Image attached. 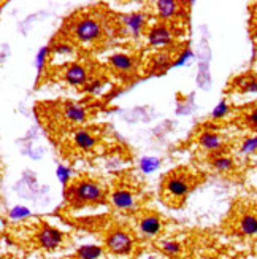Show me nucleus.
I'll list each match as a JSON object with an SVG mask.
<instances>
[{
  "label": "nucleus",
  "mask_w": 257,
  "mask_h": 259,
  "mask_svg": "<svg viewBox=\"0 0 257 259\" xmlns=\"http://www.w3.org/2000/svg\"><path fill=\"white\" fill-rule=\"evenodd\" d=\"M64 196L65 200L75 208L102 204L105 199L104 188L89 178H80L72 185H69L64 191Z\"/></svg>",
  "instance_id": "obj_1"
},
{
  "label": "nucleus",
  "mask_w": 257,
  "mask_h": 259,
  "mask_svg": "<svg viewBox=\"0 0 257 259\" xmlns=\"http://www.w3.org/2000/svg\"><path fill=\"white\" fill-rule=\"evenodd\" d=\"M194 185L195 178L192 174H189L187 168H178L170 172L162 182V194L165 202L170 205H180L191 193Z\"/></svg>",
  "instance_id": "obj_2"
},
{
  "label": "nucleus",
  "mask_w": 257,
  "mask_h": 259,
  "mask_svg": "<svg viewBox=\"0 0 257 259\" xmlns=\"http://www.w3.org/2000/svg\"><path fill=\"white\" fill-rule=\"evenodd\" d=\"M72 35L80 43H95L104 37V29L100 21L91 16L76 19L72 26Z\"/></svg>",
  "instance_id": "obj_3"
},
{
  "label": "nucleus",
  "mask_w": 257,
  "mask_h": 259,
  "mask_svg": "<svg viewBox=\"0 0 257 259\" xmlns=\"http://www.w3.org/2000/svg\"><path fill=\"white\" fill-rule=\"evenodd\" d=\"M105 246L111 254L129 256L133 251V237L126 229L115 228L107 234Z\"/></svg>",
  "instance_id": "obj_4"
},
{
  "label": "nucleus",
  "mask_w": 257,
  "mask_h": 259,
  "mask_svg": "<svg viewBox=\"0 0 257 259\" xmlns=\"http://www.w3.org/2000/svg\"><path fill=\"white\" fill-rule=\"evenodd\" d=\"M35 239H37V243L40 245V248L46 250V251H54L56 248H59V246L64 243L65 235L62 231L49 226V224H41V228L38 229Z\"/></svg>",
  "instance_id": "obj_5"
},
{
  "label": "nucleus",
  "mask_w": 257,
  "mask_h": 259,
  "mask_svg": "<svg viewBox=\"0 0 257 259\" xmlns=\"http://www.w3.org/2000/svg\"><path fill=\"white\" fill-rule=\"evenodd\" d=\"M198 145L211 154H222L226 150L224 140L221 139V135L215 131H210V129L203 131L198 135Z\"/></svg>",
  "instance_id": "obj_6"
},
{
  "label": "nucleus",
  "mask_w": 257,
  "mask_h": 259,
  "mask_svg": "<svg viewBox=\"0 0 257 259\" xmlns=\"http://www.w3.org/2000/svg\"><path fill=\"white\" fill-rule=\"evenodd\" d=\"M148 43L154 48H162V47H167V45H170L172 40H173V33L172 30L169 29L167 24H154L149 30H148Z\"/></svg>",
  "instance_id": "obj_7"
},
{
  "label": "nucleus",
  "mask_w": 257,
  "mask_h": 259,
  "mask_svg": "<svg viewBox=\"0 0 257 259\" xmlns=\"http://www.w3.org/2000/svg\"><path fill=\"white\" fill-rule=\"evenodd\" d=\"M121 22L130 32V35L138 38L141 35L143 29H144V24H146V15L141 13V11H132V13L122 15Z\"/></svg>",
  "instance_id": "obj_8"
},
{
  "label": "nucleus",
  "mask_w": 257,
  "mask_h": 259,
  "mask_svg": "<svg viewBox=\"0 0 257 259\" xmlns=\"http://www.w3.org/2000/svg\"><path fill=\"white\" fill-rule=\"evenodd\" d=\"M64 80L72 86H86L89 81V72L81 64H70L64 70Z\"/></svg>",
  "instance_id": "obj_9"
},
{
  "label": "nucleus",
  "mask_w": 257,
  "mask_h": 259,
  "mask_svg": "<svg viewBox=\"0 0 257 259\" xmlns=\"http://www.w3.org/2000/svg\"><path fill=\"white\" fill-rule=\"evenodd\" d=\"M110 200L118 210H132L135 207V196H133L132 191L126 188L115 189L110 196Z\"/></svg>",
  "instance_id": "obj_10"
},
{
  "label": "nucleus",
  "mask_w": 257,
  "mask_h": 259,
  "mask_svg": "<svg viewBox=\"0 0 257 259\" xmlns=\"http://www.w3.org/2000/svg\"><path fill=\"white\" fill-rule=\"evenodd\" d=\"M138 228L144 237H154V235H158L162 229V220L156 215V213H148V215H144L140 220Z\"/></svg>",
  "instance_id": "obj_11"
},
{
  "label": "nucleus",
  "mask_w": 257,
  "mask_h": 259,
  "mask_svg": "<svg viewBox=\"0 0 257 259\" xmlns=\"http://www.w3.org/2000/svg\"><path fill=\"white\" fill-rule=\"evenodd\" d=\"M108 64L119 73H130L133 70V67H135V61H133L132 56L124 53L111 54L108 58Z\"/></svg>",
  "instance_id": "obj_12"
},
{
  "label": "nucleus",
  "mask_w": 257,
  "mask_h": 259,
  "mask_svg": "<svg viewBox=\"0 0 257 259\" xmlns=\"http://www.w3.org/2000/svg\"><path fill=\"white\" fill-rule=\"evenodd\" d=\"M232 86L238 89L243 94H254L257 93V76L246 73V75H240L237 78H233Z\"/></svg>",
  "instance_id": "obj_13"
},
{
  "label": "nucleus",
  "mask_w": 257,
  "mask_h": 259,
  "mask_svg": "<svg viewBox=\"0 0 257 259\" xmlns=\"http://www.w3.org/2000/svg\"><path fill=\"white\" fill-rule=\"evenodd\" d=\"M156 8L162 19H172L181 11V4L175 2V0H159L156 4Z\"/></svg>",
  "instance_id": "obj_14"
},
{
  "label": "nucleus",
  "mask_w": 257,
  "mask_h": 259,
  "mask_svg": "<svg viewBox=\"0 0 257 259\" xmlns=\"http://www.w3.org/2000/svg\"><path fill=\"white\" fill-rule=\"evenodd\" d=\"M64 116L72 121V122H76V124H80V122H84L86 118H87V111L84 107L78 105V104H72V102H67L64 105Z\"/></svg>",
  "instance_id": "obj_15"
},
{
  "label": "nucleus",
  "mask_w": 257,
  "mask_h": 259,
  "mask_svg": "<svg viewBox=\"0 0 257 259\" xmlns=\"http://www.w3.org/2000/svg\"><path fill=\"white\" fill-rule=\"evenodd\" d=\"M210 162L221 174L232 172L233 167H235V161H233V157H230V156H227L224 153H222V154H211L210 156Z\"/></svg>",
  "instance_id": "obj_16"
},
{
  "label": "nucleus",
  "mask_w": 257,
  "mask_h": 259,
  "mask_svg": "<svg viewBox=\"0 0 257 259\" xmlns=\"http://www.w3.org/2000/svg\"><path fill=\"white\" fill-rule=\"evenodd\" d=\"M238 231L243 235H257V217L254 213H244L238 220Z\"/></svg>",
  "instance_id": "obj_17"
},
{
  "label": "nucleus",
  "mask_w": 257,
  "mask_h": 259,
  "mask_svg": "<svg viewBox=\"0 0 257 259\" xmlns=\"http://www.w3.org/2000/svg\"><path fill=\"white\" fill-rule=\"evenodd\" d=\"M73 140H75V145L78 146V148L83 150V151H92L94 146L97 145V139L94 137L91 132L84 131V129L83 131H78L75 134Z\"/></svg>",
  "instance_id": "obj_18"
},
{
  "label": "nucleus",
  "mask_w": 257,
  "mask_h": 259,
  "mask_svg": "<svg viewBox=\"0 0 257 259\" xmlns=\"http://www.w3.org/2000/svg\"><path fill=\"white\" fill-rule=\"evenodd\" d=\"M173 65L172 56L169 53H159L158 56H154L152 64H151V72L152 73H162L167 69H170Z\"/></svg>",
  "instance_id": "obj_19"
},
{
  "label": "nucleus",
  "mask_w": 257,
  "mask_h": 259,
  "mask_svg": "<svg viewBox=\"0 0 257 259\" xmlns=\"http://www.w3.org/2000/svg\"><path fill=\"white\" fill-rule=\"evenodd\" d=\"M104 254V248L98 245H83L76 250V259H98Z\"/></svg>",
  "instance_id": "obj_20"
},
{
  "label": "nucleus",
  "mask_w": 257,
  "mask_h": 259,
  "mask_svg": "<svg viewBox=\"0 0 257 259\" xmlns=\"http://www.w3.org/2000/svg\"><path fill=\"white\" fill-rule=\"evenodd\" d=\"M159 165H161V159H158V157H154V156H144L140 159V168L144 174L156 172L159 168Z\"/></svg>",
  "instance_id": "obj_21"
},
{
  "label": "nucleus",
  "mask_w": 257,
  "mask_h": 259,
  "mask_svg": "<svg viewBox=\"0 0 257 259\" xmlns=\"http://www.w3.org/2000/svg\"><path fill=\"white\" fill-rule=\"evenodd\" d=\"M255 151H257V134L251 135V137H246L240 146V153L243 154H252Z\"/></svg>",
  "instance_id": "obj_22"
},
{
  "label": "nucleus",
  "mask_w": 257,
  "mask_h": 259,
  "mask_svg": "<svg viewBox=\"0 0 257 259\" xmlns=\"http://www.w3.org/2000/svg\"><path fill=\"white\" fill-rule=\"evenodd\" d=\"M230 111V107L227 104V100H221V102L215 107V110L211 111V118L213 119H224Z\"/></svg>",
  "instance_id": "obj_23"
},
{
  "label": "nucleus",
  "mask_w": 257,
  "mask_h": 259,
  "mask_svg": "<svg viewBox=\"0 0 257 259\" xmlns=\"http://www.w3.org/2000/svg\"><path fill=\"white\" fill-rule=\"evenodd\" d=\"M161 250H162V253L167 254V256H178V254L181 253V245L178 243V242H173V240H170V242H164Z\"/></svg>",
  "instance_id": "obj_24"
},
{
  "label": "nucleus",
  "mask_w": 257,
  "mask_h": 259,
  "mask_svg": "<svg viewBox=\"0 0 257 259\" xmlns=\"http://www.w3.org/2000/svg\"><path fill=\"white\" fill-rule=\"evenodd\" d=\"M51 51L54 54H62V56H70L75 53V48H73V45L72 43H65V41H59V43H56L54 47L51 48Z\"/></svg>",
  "instance_id": "obj_25"
},
{
  "label": "nucleus",
  "mask_w": 257,
  "mask_h": 259,
  "mask_svg": "<svg viewBox=\"0 0 257 259\" xmlns=\"http://www.w3.org/2000/svg\"><path fill=\"white\" fill-rule=\"evenodd\" d=\"M8 217L11 220H22V218L30 217V210L24 205H16L8 211Z\"/></svg>",
  "instance_id": "obj_26"
},
{
  "label": "nucleus",
  "mask_w": 257,
  "mask_h": 259,
  "mask_svg": "<svg viewBox=\"0 0 257 259\" xmlns=\"http://www.w3.org/2000/svg\"><path fill=\"white\" fill-rule=\"evenodd\" d=\"M49 53H51V48H49V47H43V48L38 51V54H37V61H35L38 73H41V72H43L44 64H46V59H48Z\"/></svg>",
  "instance_id": "obj_27"
},
{
  "label": "nucleus",
  "mask_w": 257,
  "mask_h": 259,
  "mask_svg": "<svg viewBox=\"0 0 257 259\" xmlns=\"http://www.w3.org/2000/svg\"><path fill=\"white\" fill-rule=\"evenodd\" d=\"M243 121H244V124H246L248 127H251L252 131H255V132H257V108H255V110H252V111H249V113L244 115Z\"/></svg>",
  "instance_id": "obj_28"
},
{
  "label": "nucleus",
  "mask_w": 257,
  "mask_h": 259,
  "mask_svg": "<svg viewBox=\"0 0 257 259\" xmlns=\"http://www.w3.org/2000/svg\"><path fill=\"white\" fill-rule=\"evenodd\" d=\"M102 88H104L102 80H91V81H87V84L84 86V91L89 94H97V93H100V89Z\"/></svg>",
  "instance_id": "obj_29"
},
{
  "label": "nucleus",
  "mask_w": 257,
  "mask_h": 259,
  "mask_svg": "<svg viewBox=\"0 0 257 259\" xmlns=\"http://www.w3.org/2000/svg\"><path fill=\"white\" fill-rule=\"evenodd\" d=\"M191 58H192V51L189 50V48H186L180 56H178L176 61H173V65L172 67H181V65H184Z\"/></svg>",
  "instance_id": "obj_30"
},
{
  "label": "nucleus",
  "mask_w": 257,
  "mask_h": 259,
  "mask_svg": "<svg viewBox=\"0 0 257 259\" xmlns=\"http://www.w3.org/2000/svg\"><path fill=\"white\" fill-rule=\"evenodd\" d=\"M58 178L61 180V183H62V185L69 186V185H67V183H69V180H70V170H69V167L59 165V167H58Z\"/></svg>",
  "instance_id": "obj_31"
},
{
  "label": "nucleus",
  "mask_w": 257,
  "mask_h": 259,
  "mask_svg": "<svg viewBox=\"0 0 257 259\" xmlns=\"http://www.w3.org/2000/svg\"><path fill=\"white\" fill-rule=\"evenodd\" d=\"M203 259H218V257H215V256H207V257H203Z\"/></svg>",
  "instance_id": "obj_32"
},
{
  "label": "nucleus",
  "mask_w": 257,
  "mask_h": 259,
  "mask_svg": "<svg viewBox=\"0 0 257 259\" xmlns=\"http://www.w3.org/2000/svg\"><path fill=\"white\" fill-rule=\"evenodd\" d=\"M255 167H257V161H255Z\"/></svg>",
  "instance_id": "obj_33"
}]
</instances>
